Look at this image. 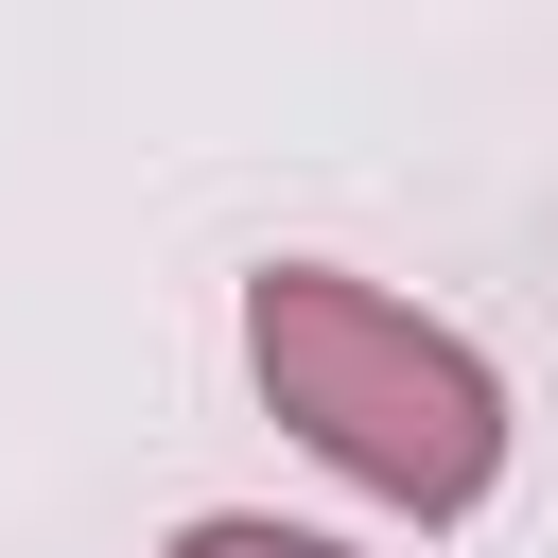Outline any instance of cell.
Masks as SVG:
<instances>
[{"label": "cell", "mask_w": 558, "mask_h": 558, "mask_svg": "<svg viewBox=\"0 0 558 558\" xmlns=\"http://www.w3.org/2000/svg\"><path fill=\"white\" fill-rule=\"evenodd\" d=\"M244 366H262L296 453H331L349 488H384L418 523H471L506 488V366L471 331H436L418 296L349 279V262H262L244 279Z\"/></svg>", "instance_id": "6da1fadb"}, {"label": "cell", "mask_w": 558, "mask_h": 558, "mask_svg": "<svg viewBox=\"0 0 558 558\" xmlns=\"http://www.w3.org/2000/svg\"><path fill=\"white\" fill-rule=\"evenodd\" d=\"M174 558H366V541H314V523H262V506H209V523H174Z\"/></svg>", "instance_id": "7a4b0ae2"}]
</instances>
